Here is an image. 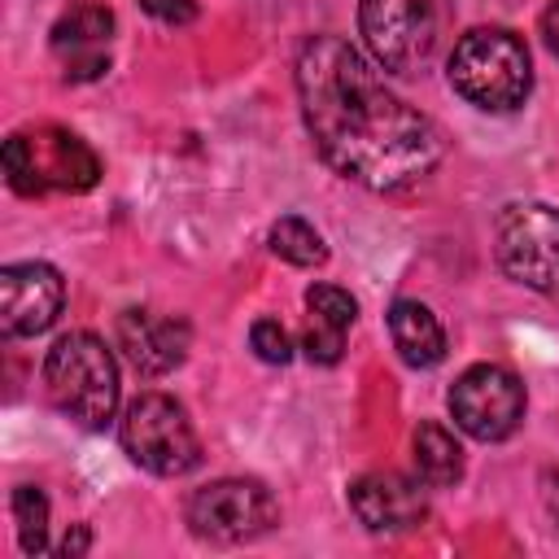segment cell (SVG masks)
<instances>
[{"mask_svg": "<svg viewBox=\"0 0 559 559\" xmlns=\"http://www.w3.org/2000/svg\"><path fill=\"white\" fill-rule=\"evenodd\" d=\"M297 100L319 157L349 183L397 192L441 162V131L384 87L380 66L341 35L306 39Z\"/></svg>", "mask_w": 559, "mask_h": 559, "instance_id": "obj_1", "label": "cell"}, {"mask_svg": "<svg viewBox=\"0 0 559 559\" xmlns=\"http://www.w3.org/2000/svg\"><path fill=\"white\" fill-rule=\"evenodd\" d=\"M445 74H450V87L467 105L489 109V114L520 109L533 87L528 48L507 26H476V31L459 35V44L450 48Z\"/></svg>", "mask_w": 559, "mask_h": 559, "instance_id": "obj_2", "label": "cell"}, {"mask_svg": "<svg viewBox=\"0 0 559 559\" xmlns=\"http://www.w3.org/2000/svg\"><path fill=\"white\" fill-rule=\"evenodd\" d=\"M44 389L74 424L105 428L118 411V362L96 332H66L44 358Z\"/></svg>", "mask_w": 559, "mask_h": 559, "instance_id": "obj_3", "label": "cell"}, {"mask_svg": "<svg viewBox=\"0 0 559 559\" xmlns=\"http://www.w3.org/2000/svg\"><path fill=\"white\" fill-rule=\"evenodd\" d=\"M454 0H358V31L371 61L389 74L424 70L445 44Z\"/></svg>", "mask_w": 559, "mask_h": 559, "instance_id": "obj_4", "label": "cell"}, {"mask_svg": "<svg viewBox=\"0 0 559 559\" xmlns=\"http://www.w3.org/2000/svg\"><path fill=\"white\" fill-rule=\"evenodd\" d=\"M4 179L17 197L44 192H87L100 179V157L92 144L66 127L13 131L4 140Z\"/></svg>", "mask_w": 559, "mask_h": 559, "instance_id": "obj_5", "label": "cell"}, {"mask_svg": "<svg viewBox=\"0 0 559 559\" xmlns=\"http://www.w3.org/2000/svg\"><path fill=\"white\" fill-rule=\"evenodd\" d=\"M122 450L153 476H183L201 463V441L188 411L170 393H140L127 402L118 424Z\"/></svg>", "mask_w": 559, "mask_h": 559, "instance_id": "obj_6", "label": "cell"}, {"mask_svg": "<svg viewBox=\"0 0 559 559\" xmlns=\"http://www.w3.org/2000/svg\"><path fill=\"white\" fill-rule=\"evenodd\" d=\"M493 253L515 284L550 293L559 280V210L546 201L502 205L493 218Z\"/></svg>", "mask_w": 559, "mask_h": 559, "instance_id": "obj_7", "label": "cell"}, {"mask_svg": "<svg viewBox=\"0 0 559 559\" xmlns=\"http://www.w3.org/2000/svg\"><path fill=\"white\" fill-rule=\"evenodd\" d=\"M275 520H280V507H275L271 489L262 480H249V476L210 480L188 498L192 533L205 542H218V546L253 542V537L271 533Z\"/></svg>", "mask_w": 559, "mask_h": 559, "instance_id": "obj_8", "label": "cell"}, {"mask_svg": "<svg viewBox=\"0 0 559 559\" xmlns=\"http://www.w3.org/2000/svg\"><path fill=\"white\" fill-rule=\"evenodd\" d=\"M450 415L476 441H507L524 424V384L498 362H472L450 389Z\"/></svg>", "mask_w": 559, "mask_h": 559, "instance_id": "obj_9", "label": "cell"}, {"mask_svg": "<svg viewBox=\"0 0 559 559\" xmlns=\"http://www.w3.org/2000/svg\"><path fill=\"white\" fill-rule=\"evenodd\" d=\"M66 306V280L48 262H9L0 271V332L39 336Z\"/></svg>", "mask_w": 559, "mask_h": 559, "instance_id": "obj_10", "label": "cell"}, {"mask_svg": "<svg viewBox=\"0 0 559 559\" xmlns=\"http://www.w3.org/2000/svg\"><path fill=\"white\" fill-rule=\"evenodd\" d=\"M109 39H114V13L96 0H74L52 22V52L66 66L70 83H92L109 70Z\"/></svg>", "mask_w": 559, "mask_h": 559, "instance_id": "obj_11", "label": "cell"}, {"mask_svg": "<svg viewBox=\"0 0 559 559\" xmlns=\"http://www.w3.org/2000/svg\"><path fill=\"white\" fill-rule=\"evenodd\" d=\"M419 485L424 480H411L402 472H367L349 485V511L371 533H411L428 515V498Z\"/></svg>", "mask_w": 559, "mask_h": 559, "instance_id": "obj_12", "label": "cell"}, {"mask_svg": "<svg viewBox=\"0 0 559 559\" xmlns=\"http://www.w3.org/2000/svg\"><path fill=\"white\" fill-rule=\"evenodd\" d=\"M192 345V328L179 314H157V310H122L118 314V349L140 376H166L183 362Z\"/></svg>", "mask_w": 559, "mask_h": 559, "instance_id": "obj_13", "label": "cell"}, {"mask_svg": "<svg viewBox=\"0 0 559 559\" xmlns=\"http://www.w3.org/2000/svg\"><path fill=\"white\" fill-rule=\"evenodd\" d=\"M358 319V301L336 288V284H310L306 288V328H301V349L310 362L332 367L345 354V336Z\"/></svg>", "mask_w": 559, "mask_h": 559, "instance_id": "obj_14", "label": "cell"}, {"mask_svg": "<svg viewBox=\"0 0 559 559\" xmlns=\"http://www.w3.org/2000/svg\"><path fill=\"white\" fill-rule=\"evenodd\" d=\"M389 336L406 367H437L445 358V328L415 297H397L389 306Z\"/></svg>", "mask_w": 559, "mask_h": 559, "instance_id": "obj_15", "label": "cell"}, {"mask_svg": "<svg viewBox=\"0 0 559 559\" xmlns=\"http://www.w3.org/2000/svg\"><path fill=\"white\" fill-rule=\"evenodd\" d=\"M411 454H415V472L428 489H450L463 480V445L454 441V432L445 424H419L411 437Z\"/></svg>", "mask_w": 559, "mask_h": 559, "instance_id": "obj_16", "label": "cell"}, {"mask_svg": "<svg viewBox=\"0 0 559 559\" xmlns=\"http://www.w3.org/2000/svg\"><path fill=\"white\" fill-rule=\"evenodd\" d=\"M266 240H271V253L284 258V262H293V266H319L328 258L323 236L306 218H297V214H284L280 223H271V236Z\"/></svg>", "mask_w": 559, "mask_h": 559, "instance_id": "obj_17", "label": "cell"}, {"mask_svg": "<svg viewBox=\"0 0 559 559\" xmlns=\"http://www.w3.org/2000/svg\"><path fill=\"white\" fill-rule=\"evenodd\" d=\"M9 511H13L17 546L26 555L48 550V498H44V489L39 485H17L13 498H9Z\"/></svg>", "mask_w": 559, "mask_h": 559, "instance_id": "obj_18", "label": "cell"}, {"mask_svg": "<svg viewBox=\"0 0 559 559\" xmlns=\"http://www.w3.org/2000/svg\"><path fill=\"white\" fill-rule=\"evenodd\" d=\"M249 349H253L262 362H271V367H284V362L293 358V341H288V332L280 328V319H258V323L249 328Z\"/></svg>", "mask_w": 559, "mask_h": 559, "instance_id": "obj_19", "label": "cell"}, {"mask_svg": "<svg viewBox=\"0 0 559 559\" xmlns=\"http://www.w3.org/2000/svg\"><path fill=\"white\" fill-rule=\"evenodd\" d=\"M140 9L166 26H188L197 17V0H140Z\"/></svg>", "mask_w": 559, "mask_h": 559, "instance_id": "obj_20", "label": "cell"}, {"mask_svg": "<svg viewBox=\"0 0 559 559\" xmlns=\"http://www.w3.org/2000/svg\"><path fill=\"white\" fill-rule=\"evenodd\" d=\"M542 39H546V48L559 57V0H550V4L542 9Z\"/></svg>", "mask_w": 559, "mask_h": 559, "instance_id": "obj_21", "label": "cell"}, {"mask_svg": "<svg viewBox=\"0 0 559 559\" xmlns=\"http://www.w3.org/2000/svg\"><path fill=\"white\" fill-rule=\"evenodd\" d=\"M92 546V533L83 528V524H74L66 537H61V546H57V555H83Z\"/></svg>", "mask_w": 559, "mask_h": 559, "instance_id": "obj_22", "label": "cell"}, {"mask_svg": "<svg viewBox=\"0 0 559 559\" xmlns=\"http://www.w3.org/2000/svg\"><path fill=\"white\" fill-rule=\"evenodd\" d=\"M546 297H555V301H559V280H555V284H550V293H546Z\"/></svg>", "mask_w": 559, "mask_h": 559, "instance_id": "obj_23", "label": "cell"}]
</instances>
